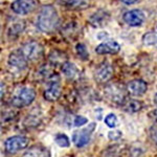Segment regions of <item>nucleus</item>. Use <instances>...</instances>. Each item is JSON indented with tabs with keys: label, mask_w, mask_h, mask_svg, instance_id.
Instances as JSON below:
<instances>
[{
	"label": "nucleus",
	"mask_w": 157,
	"mask_h": 157,
	"mask_svg": "<svg viewBox=\"0 0 157 157\" xmlns=\"http://www.w3.org/2000/svg\"><path fill=\"white\" fill-rule=\"evenodd\" d=\"M60 19L57 10L52 4L41 7L37 17V27L43 33H52L59 25Z\"/></svg>",
	"instance_id": "obj_1"
},
{
	"label": "nucleus",
	"mask_w": 157,
	"mask_h": 157,
	"mask_svg": "<svg viewBox=\"0 0 157 157\" xmlns=\"http://www.w3.org/2000/svg\"><path fill=\"white\" fill-rule=\"evenodd\" d=\"M36 92L32 87L29 86H20L17 87L12 94L11 103L14 107L23 108L29 106L35 101Z\"/></svg>",
	"instance_id": "obj_2"
},
{
	"label": "nucleus",
	"mask_w": 157,
	"mask_h": 157,
	"mask_svg": "<svg viewBox=\"0 0 157 157\" xmlns=\"http://www.w3.org/2000/svg\"><path fill=\"white\" fill-rule=\"evenodd\" d=\"M18 50L27 62L29 61V62H35V61L40 60L43 57V54H44L43 46L39 42L36 41L25 42L24 44L21 45V47Z\"/></svg>",
	"instance_id": "obj_3"
},
{
	"label": "nucleus",
	"mask_w": 157,
	"mask_h": 157,
	"mask_svg": "<svg viewBox=\"0 0 157 157\" xmlns=\"http://www.w3.org/2000/svg\"><path fill=\"white\" fill-rule=\"evenodd\" d=\"M61 92H62V87H61L60 77L58 75H50L48 87L44 91L45 100L49 101V102H55L60 98Z\"/></svg>",
	"instance_id": "obj_4"
},
{
	"label": "nucleus",
	"mask_w": 157,
	"mask_h": 157,
	"mask_svg": "<svg viewBox=\"0 0 157 157\" xmlns=\"http://www.w3.org/2000/svg\"><path fill=\"white\" fill-rule=\"evenodd\" d=\"M27 145H29V139L25 136L16 135L6 139V143H4V148H6V151L7 153L15 154L25 149Z\"/></svg>",
	"instance_id": "obj_5"
},
{
	"label": "nucleus",
	"mask_w": 157,
	"mask_h": 157,
	"mask_svg": "<svg viewBox=\"0 0 157 157\" xmlns=\"http://www.w3.org/2000/svg\"><path fill=\"white\" fill-rule=\"evenodd\" d=\"M95 129V124L91 123L87 128L83 129V130L80 131H75L72 135V141L78 148H82L87 145L88 143L90 141V137L91 134L94 131Z\"/></svg>",
	"instance_id": "obj_6"
},
{
	"label": "nucleus",
	"mask_w": 157,
	"mask_h": 157,
	"mask_svg": "<svg viewBox=\"0 0 157 157\" xmlns=\"http://www.w3.org/2000/svg\"><path fill=\"white\" fill-rule=\"evenodd\" d=\"M37 6V0H16L12 3L11 9L18 15H27L34 12Z\"/></svg>",
	"instance_id": "obj_7"
},
{
	"label": "nucleus",
	"mask_w": 157,
	"mask_h": 157,
	"mask_svg": "<svg viewBox=\"0 0 157 157\" xmlns=\"http://www.w3.org/2000/svg\"><path fill=\"white\" fill-rule=\"evenodd\" d=\"M7 64H9V67L12 71L20 72L26 69L27 61L25 60L23 56L20 54L19 50H17V52H14L10 55L9 60H7Z\"/></svg>",
	"instance_id": "obj_8"
},
{
	"label": "nucleus",
	"mask_w": 157,
	"mask_h": 157,
	"mask_svg": "<svg viewBox=\"0 0 157 157\" xmlns=\"http://www.w3.org/2000/svg\"><path fill=\"white\" fill-rule=\"evenodd\" d=\"M113 75V68L108 62H103L97 67L94 71V78L98 83L108 82Z\"/></svg>",
	"instance_id": "obj_9"
},
{
	"label": "nucleus",
	"mask_w": 157,
	"mask_h": 157,
	"mask_svg": "<svg viewBox=\"0 0 157 157\" xmlns=\"http://www.w3.org/2000/svg\"><path fill=\"white\" fill-rule=\"evenodd\" d=\"M123 19L130 26H139L145 21V15L139 10H131L124 14Z\"/></svg>",
	"instance_id": "obj_10"
},
{
	"label": "nucleus",
	"mask_w": 157,
	"mask_h": 157,
	"mask_svg": "<svg viewBox=\"0 0 157 157\" xmlns=\"http://www.w3.org/2000/svg\"><path fill=\"white\" fill-rule=\"evenodd\" d=\"M105 93L109 100L112 101V102L115 104H123L126 98L123 88L115 84L107 86L105 89Z\"/></svg>",
	"instance_id": "obj_11"
},
{
	"label": "nucleus",
	"mask_w": 157,
	"mask_h": 157,
	"mask_svg": "<svg viewBox=\"0 0 157 157\" xmlns=\"http://www.w3.org/2000/svg\"><path fill=\"white\" fill-rule=\"evenodd\" d=\"M121 50V45L116 41L109 40V41L101 43L95 48V52L98 55H115Z\"/></svg>",
	"instance_id": "obj_12"
},
{
	"label": "nucleus",
	"mask_w": 157,
	"mask_h": 157,
	"mask_svg": "<svg viewBox=\"0 0 157 157\" xmlns=\"http://www.w3.org/2000/svg\"><path fill=\"white\" fill-rule=\"evenodd\" d=\"M147 89H148V85L144 80H133L127 86V90L130 94L134 97H141L145 94Z\"/></svg>",
	"instance_id": "obj_13"
},
{
	"label": "nucleus",
	"mask_w": 157,
	"mask_h": 157,
	"mask_svg": "<svg viewBox=\"0 0 157 157\" xmlns=\"http://www.w3.org/2000/svg\"><path fill=\"white\" fill-rule=\"evenodd\" d=\"M109 19H110V15L106 11L100 10V11L95 12L94 14H92L89 17V22L94 27H102L107 24Z\"/></svg>",
	"instance_id": "obj_14"
},
{
	"label": "nucleus",
	"mask_w": 157,
	"mask_h": 157,
	"mask_svg": "<svg viewBox=\"0 0 157 157\" xmlns=\"http://www.w3.org/2000/svg\"><path fill=\"white\" fill-rule=\"evenodd\" d=\"M22 157H50L49 151L43 147H32L22 155Z\"/></svg>",
	"instance_id": "obj_15"
},
{
	"label": "nucleus",
	"mask_w": 157,
	"mask_h": 157,
	"mask_svg": "<svg viewBox=\"0 0 157 157\" xmlns=\"http://www.w3.org/2000/svg\"><path fill=\"white\" fill-rule=\"evenodd\" d=\"M62 72L64 73V75L67 78H70V80H73L78 77V70L77 66H75L73 63L71 62H65L63 63L62 66Z\"/></svg>",
	"instance_id": "obj_16"
},
{
	"label": "nucleus",
	"mask_w": 157,
	"mask_h": 157,
	"mask_svg": "<svg viewBox=\"0 0 157 157\" xmlns=\"http://www.w3.org/2000/svg\"><path fill=\"white\" fill-rule=\"evenodd\" d=\"M90 6V0H69L66 7L73 11H83Z\"/></svg>",
	"instance_id": "obj_17"
},
{
	"label": "nucleus",
	"mask_w": 157,
	"mask_h": 157,
	"mask_svg": "<svg viewBox=\"0 0 157 157\" xmlns=\"http://www.w3.org/2000/svg\"><path fill=\"white\" fill-rule=\"evenodd\" d=\"M143 43L146 46H152L157 48V33L150 32L143 36Z\"/></svg>",
	"instance_id": "obj_18"
},
{
	"label": "nucleus",
	"mask_w": 157,
	"mask_h": 157,
	"mask_svg": "<svg viewBox=\"0 0 157 157\" xmlns=\"http://www.w3.org/2000/svg\"><path fill=\"white\" fill-rule=\"evenodd\" d=\"M75 50H77L78 56L83 61H86V60L89 59V54H88V50H87L86 46L83 44V43H78V44L75 45Z\"/></svg>",
	"instance_id": "obj_19"
},
{
	"label": "nucleus",
	"mask_w": 157,
	"mask_h": 157,
	"mask_svg": "<svg viewBox=\"0 0 157 157\" xmlns=\"http://www.w3.org/2000/svg\"><path fill=\"white\" fill-rule=\"evenodd\" d=\"M23 29H24V25L23 24H20V23L13 24L12 26L10 27V29H9V36L11 38H15V37L19 36Z\"/></svg>",
	"instance_id": "obj_20"
},
{
	"label": "nucleus",
	"mask_w": 157,
	"mask_h": 157,
	"mask_svg": "<svg viewBox=\"0 0 157 157\" xmlns=\"http://www.w3.org/2000/svg\"><path fill=\"white\" fill-rule=\"evenodd\" d=\"M55 140L58 145L60 147H63V148H67V147H69V145H70L69 139H68L67 136L64 135V134H58V135L56 136Z\"/></svg>",
	"instance_id": "obj_21"
},
{
	"label": "nucleus",
	"mask_w": 157,
	"mask_h": 157,
	"mask_svg": "<svg viewBox=\"0 0 157 157\" xmlns=\"http://www.w3.org/2000/svg\"><path fill=\"white\" fill-rule=\"evenodd\" d=\"M141 104L138 101H130L127 105H126V110L129 112H137L138 110H140Z\"/></svg>",
	"instance_id": "obj_22"
},
{
	"label": "nucleus",
	"mask_w": 157,
	"mask_h": 157,
	"mask_svg": "<svg viewBox=\"0 0 157 157\" xmlns=\"http://www.w3.org/2000/svg\"><path fill=\"white\" fill-rule=\"evenodd\" d=\"M77 27H78L77 22H68L64 26V29H62V33H64L65 35H72L75 33Z\"/></svg>",
	"instance_id": "obj_23"
},
{
	"label": "nucleus",
	"mask_w": 157,
	"mask_h": 157,
	"mask_svg": "<svg viewBox=\"0 0 157 157\" xmlns=\"http://www.w3.org/2000/svg\"><path fill=\"white\" fill-rule=\"evenodd\" d=\"M105 124L110 128L116 127V125H117V117H116V115L112 114V113H111V114H108L105 118Z\"/></svg>",
	"instance_id": "obj_24"
},
{
	"label": "nucleus",
	"mask_w": 157,
	"mask_h": 157,
	"mask_svg": "<svg viewBox=\"0 0 157 157\" xmlns=\"http://www.w3.org/2000/svg\"><path fill=\"white\" fill-rule=\"evenodd\" d=\"M121 132L118 130H115V131H110L108 134V137L111 139V140H118L121 137Z\"/></svg>",
	"instance_id": "obj_25"
},
{
	"label": "nucleus",
	"mask_w": 157,
	"mask_h": 157,
	"mask_svg": "<svg viewBox=\"0 0 157 157\" xmlns=\"http://www.w3.org/2000/svg\"><path fill=\"white\" fill-rule=\"evenodd\" d=\"M88 120L84 116H81V115H78L77 117L75 118V126H77V127H80V126H83L85 125V124H87Z\"/></svg>",
	"instance_id": "obj_26"
},
{
	"label": "nucleus",
	"mask_w": 157,
	"mask_h": 157,
	"mask_svg": "<svg viewBox=\"0 0 157 157\" xmlns=\"http://www.w3.org/2000/svg\"><path fill=\"white\" fill-rule=\"evenodd\" d=\"M150 137L153 140V143L157 144V124L153 126L150 130Z\"/></svg>",
	"instance_id": "obj_27"
},
{
	"label": "nucleus",
	"mask_w": 157,
	"mask_h": 157,
	"mask_svg": "<svg viewBox=\"0 0 157 157\" xmlns=\"http://www.w3.org/2000/svg\"><path fill=\"white\" fill-rule=\"evenodd\" d=\"M121 2H124L125 4H133L135 2H137L138 0H121Z\"/></svg>",
	"instance_id": "obj_28"
},
{
	"label": "nucleus",
	"mask_w": 157,
	"mask_h": 157,
	"mask_svg": "<svg viewBox=\"0 0 157 157\" xmlns=\"http://www.w3.org/2000/svg\"><path fill=\"white\" fill-rule=\"evenodd\" d=\"M58 1H59L60 3L64 4V6H66V4H67V2L69 1V0H58Z\"/></svg>",
	"instance_id": "obj_29"
},
{
	"label": "nucleus",
	"mask_w": 157,
	"mask_h": 157,
	"mask_svg": "<svg viewBox=\"0 0 157 157\" xmlns=\"http://www.w3.org/2000/svg\"><path fill=\"white\" fill-rule=\"evenodd\" d=\"M1 87L3 88V83H1ZM3 97V90H1V98Z\"/></svg>",
	"instance_id": "obj_30"
},
{
	"label": "nucleus",
	"mask_w": 157,
	"mask_h": 157,
	"mask_svg": "<svg viewBox=\"0 0 157 157\" xmlns=\"http://www.w3.org/2000/svg\"><path fill=\"white\" fill-rule=\"evenodd\" d=\"M154 102H155V104L157 105V93L155 94V98H154Z\"/></svg>",
	"instance_id": "obj_31"
}]
</instances>
